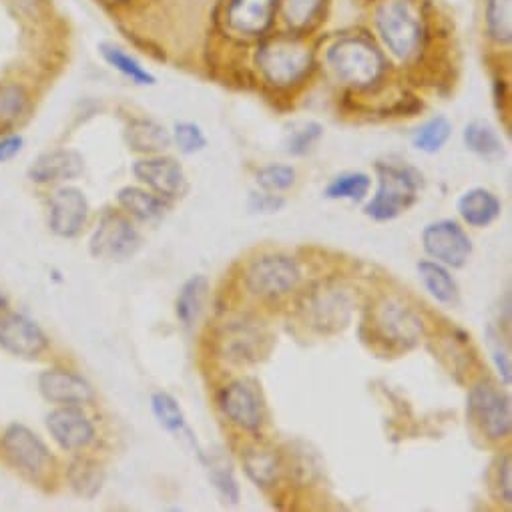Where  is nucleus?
Returning <instances> with one entry per match:
<instances>
[{"label": "nucleus", "instance_id": "obj_34", "mask_svg": "<svg viewBox=\"0 0 512 512\" xmlns=\"http://www.w3.org/2000/svg\"><path fill=\"white\" fill-rule=\"evenodd\" d=\"M370 187H372L370 175L362 171H348L334 177L326 187L324 195L328 199H346V201L358 203L366 199V195L370 193Z\"/></svg>", "mask_w": 512, "mask_h": 512}, {"label": "nucleus", "instance_id": "obj_39", "mask_svg": "<svg viewBox=\"0 0 512 512\" xmlns=\"http://www.w3.org/2000/svg\"><path fill=\"white\" fill-rule=\"evenodd\" d=\"M324 137V127L316 121H310V123H304L300 129H296L288 143H286V151L290 155H306L320 139Z\"/></svg>", "mask_w": 512, "mask_h": 512}, {"label": "nucleus", "instance_id": "obj_20", "mask_svg": "<svg viewBox=\"0 0 512 512\" xmlns=\"http://www.w3.org/2000/svg\"><path fill=\"white\" fill-rule=\"evenodd\" d=\"M328 9L330 0H280L278 19L288 33L310 35L326 21Z\"/></svg>", "mask_w": 512, "mask_h": 512}, {"label": "nucleus", "instance_id": "obj_12", "mask_svg": "<svg viewBox=\"0 0 512 512\" xmlns=\"http://www.w3.org/2000/svg\"><path fill=\"white\" fill-rule=\"evenodd\" d=\"M3 448L9 460L31 476L45 474L53 464V456L45 442L23 424H11L5 430Z\"/></svg>", "mask_w": 512, "mask_h": 512}, {"label": "nucleus", "instance_id": "obj_5", "mask_svg": "<svg viewBox=\"0 0 512 512\" xmlns=\"http://www.w3.org/2000/svg\"><path fill=\"white\" fill-rule=\"evenodd\" d=\"M280 0H221L217 9V27L239 43L262 41L278 21Z\"/></svg>", "mask_w": 512, "mask_h": 512}, {"label": "nucleus", "instance_id": "obj_42", "mask_svg": "<svg viewBox=\"0 0 512 512\" xmlns=\"http://www.w3.org/2000/svg\"><path fill=\"white\" fill-rule=\"evenodd\" d=\"M249 207L251 211H258V213H276L284 207V199L264 191V193H251L249 195Z\"/></svg>", "mask_w": 512, "mask_h": 512}, {"label": "nucleus", "instance_id": "obj_36", "mask_svg": "<svg viewBox=\"0 0 512 512\" xmlns=\"http://www.w3.org/2000/svg\"><path fill=\"white\" fill-rule=\"evenodd\" d=\"M205 460V458H203ZM205 466L209 470V480L215 486V490L231 504L239 500V484L235 480L231 464L223 456H211L205 460Z\"/></svg>", "mask_w": 512, "mask_h": 512}, {"label": "nucleus", "instance_id": "obj_6", "mask_svg": "<svg viewBox=\"0 0 512 512\" xmlns=\"http://www.w3.org/2000/svg\"><path fill=\"white\" fill-rule=\"evenodd\" d=\"M364 324L370 328V340L396 352L412 350L424 334L422 320L394 298L380 300Z\"/></svg>", "mask_w": 512, "mask_h": 512}, {"label": "nucleus", "instance_id": "obj_30", "mask_svg": "<svg viewBox=\"0 0 512 512\" xmlns=\"http://www.w3.org/2000/svg\"><path fill=\"white\" fill-rule=\"evenodd\" d=\"M117 201L129 215H133L141 221L159 219L165 211L163 199L151 191L141 189V187H131V185L123 187L117 193Z\"/></svg>", "mask_w": 512, "mask_h": 512}, {"label": "nucleus", "instance_id": "obj_44", "mask_svg": "<svg viewBox=\"0 0 512 512\" xmlns=\"http://www.w3.org/2000/svg\"><path fill=\"white\" fill-rule=\"evenodd\" d=\"M9 5L21 17H35L41 9V0H9Z\"/></svg>", "mask_w": 512, "mask_h": 512}, {"label": "nucleus", "instance_id": "obj_2", "mask_svg": "<svg viewBox=\"0 0 512 512\" xmlns=\"http://www.w3.org/2000/svg\"><path fill=\"white\" fill-rule=\"evenodd\" d=\"M253 65L270 89L290 91L304 85L316 71V51L308 43V35L286 31L258 41Z\"/></svg>", "mask_w": 512, "mask_h": 512}, {"label": "nucleus", "instance_id": "obj_11", "mask_svg": "<svg viewBox=\"0 0 512 512\" xmlns=\"http://www.w3.org/2000/svg\"><path fill=\"white\" fill-rule=\"evenodd\" d=\"M422 245L432 260L446 268H462L472 253L468 233L452 219L428 223L422 231Z\"/></svg>", "mask_w": 512, "mask_h": 512}, {"label": "nucleus", "instance_id": "obj_41", "mask_svg": "<svg viewBox=\"0 0 512 512\" xmlns=\"http://www.w3.org/2000/svg\"><path fill=\"white\" fill-rule=\"evenodd\" d=\"M510 476H512L510 454H504L496 466V488H498L500 500L506 504L512 502V478Z\"/></svg>", "mask_w": 512, "mask_h": 512}, {"label": "nucleus", "instance_id": "obj_16", "mask_svg": "<svg viewBox=\"0 0 512 512\" xmlns=\"http://www.w3.org/2000/svg\"><path fill=\"white\" fill-rule=\"evenodd\" d=\"M89 203L81 189L61 187L51 197V229L59 237H75L87 223Z\"/></svg>", "mask_w": 512, "mask_h": 512}, {"label": "nucleus", "instance_id": "obj_40", "mask_svg": "<svg viewBox=\"0 0 512 512\" xmlns=\"http://www.w3.org/2000/svg\"><path fill=\"white\" fill-rule=\"evenodd\" d=\"M488 340H490V354H492V362L498 370V374L502 376L504 384H510V354L508 348L504 346L500 336H494L492 330H488Z\"/></svg>", "mask_w": 512, "mask_h": 512}, {"label": "nucleus", "instance_id": "obj_35", "mask_svg": "<svg viewBox=\"0 0 512 512\" xmlns=\"http://www.w3.org/2000/svg\"><path fill=\"white\" fill-rule=\"evenodd\" d=\"M151 408H153V414L159 422L161 428H165L167 432H183L185 430V414L179 406V402L167 394V392H155L151 396Z\"/></svg>", "mask_w": 512, "mask_h": 512}, {"label": "nucleus", "instance_id": "obj_43", "mask_svg": "<svg viewBox=\"0 0 512 512\" xmlns=\"http://www.w3.org/2000/svg\"><path fill=\"white\" fill-rule=\"evenodd\" d=\"M25 139L21 135H7L0 139V163L11 161L15 155L21 153Z\"/></svg>", "mask_w": 512, "mask_h": 512}, {"label": "nucleus", "instance_id": "obj_10", "mask_svg": "<svg viewBox=\"0 0 512 512\" xmlns=\"http://www.w3.org/2000/svg\"><path fill=\"white\" fill-rule=\"evenodd\" d=\"M139 247H141L139 231L125 215L115 211L103 215V219L99 221L89 241L93 258L113 260V262H125L133 258Z\"/></svg>", "mask_w": 512, "mask_h": 512}, {"label": "nucleus", "instance_id": "obj_15", "mask_svg": "<svg viewBox=\"0 0 512 512\" xmlns=\"http://www.w3.org/2000/svg\"><path fill=\"white\" fill-rule=\"evenodd\" d=\"M262 324V322H260ZM258 322H231L225 326L223 336L219 338L225 358L237 364H249V362H258L262 354L268 352V332L260 326Z\"/></svg>", "mask_w": 512, "mask_h": 512}, {"label": "nucleus", "instance_id": "obj_21", "mask_svg": "<svg viewBox=\"0 0 512 512\" xmlns=\"http://www.w3.org/2000/svg\"><path fill=\"white\" fill-rule=\"evenodd\" d=\"M85 169L83 157L73 149H55L43 153L29 169V177L35 183H55L77 179Z\"/></svg>", "mask_w": 512, "mask_h": 512}, {"label": "nucleus", "instance_id": "obj_8", "mask_svg": "<svg viewBox=\"0 0 512 512\" xmlns=\"http://www.w3.org/2000/svg\"><path fill=\"white\" fill-rule=\"evenodd\" d=\"M223 416L245 432L260 430L266 422V398L262 386L251 378H239L221 388L217 396Z\"/></svg>", "mask_w": 512, "mask_h": 512}, {"label": "nucleus", "instance_id": "obj_31", "mask_svg": "<svg viewBox=\"0 0 512 512\" xmlns=\"http://www.w3.org/2000/svg\"><path fill=\"white\" fill-rule=\"evenodd\" d=\"M67 478H69V484L71 488L83 496V498H95L101 488H103V482H105V470L99 462L91 460V458H75L69 466V472H67Z\"/></svg>", "mask_w": 512, "mask_h": 512}, {"label": "nucleus", "instance_id": "obj_22", "mask_svg": "<svg viewBox=\"0 0 512 512\" xmlns=\"http://www.w3.org/2000/svg\"><path fill=\"white\" fill-rule=\"evenodd\" d=\"M456 209L462 221L468 223L470 227H486L494 219H498L502 211V203L492 191L484 187H474V189H468L464 195H460Z\"/></svg>", "mask_w": 512, "mask_h": 512}, {"label": "nucleus", "instance_id": "obj_24", "mask_svg": "<svg viewBox=\"0 0 512 512\" xmlns=\"http://www.w3.org/2000/svg\"><path fill=\"white\" fill-rule=\"evenodd\" d=\"M241 462L249 480L262 488L274 486L280 478V470H282L280 458L274 450L266 446L245 448V452H241Z\"/></svg>", "mask_w": 512, "mask_h": 512}, {"label": "nucleus", "instance_id": "obj_45", "mask_svg": "<svg viewBox=\"0 0 512 512\" xmlns=\"http://www.w3.org/2000/svg\"><path fill=\"white\" fill-rule=\"evenodd\" d=\"M3 302H5V298H3V294H0V306H3Z\"/></svg>", "mask_w": 512, "mask_h": 512}, {"label": "nucleus", "instance_id": "obj_1", "mask_svg": "<svg viewBox=\"0 0 512 512\" xmlns=\"http://www.w3.org/2000/svg\"><path fill=\"white\" fill-rule=\"evenodd\" d=\"M374 31L388 55L402 63H418L432 39V17L426 0H374Z\"/></svg>", "mask_w": 512, "mask_h": 512}, {"label": "nucleus", "instance_id": "obj_33", "mask_svg": "<svg viewBox=\"0 0 512 512\" xmlns=\"http://www.w3.org/2000/svg\"><path fill=\"white\" fill-rule=\"evenodd\" d=\"M29 111V93L19 83H0V129L15 127Z\"/></svg>", "mask_w": 512, "mask_h": 512}, {"label": "nucleus", "instance_id": "obj_25", "mask_svg": "<svg viewBox=\"0 0 512 512\" xmlns=\"http://www.w3.org/2000/svg\"><path fill=\"white\" fill-rule=\"evenodd\" d=\"M418 276H420V282L426 288V292L436 302H440L444 306H454L458 302V284L450 276L446 266H442L438 262L424 260L418 264Z\"/></svg>", "mask_w": 512, "mask_h": 512}, {"label": "nucleus", "instance_id": "obj_32", "mask_svg": "<svg viewBox=\"0 0 512 512\" xmlns=\"http://www.w3.org/2000/svg\"><path fill=\"white\" fill-rule=\"evenodd\" d=\"M452 131H454V127L448 117L434 115L414 129L412 145H414V149H418L426 155H434L446 147V143L452 137Z\"/></svg>", "mask_w": 512, "mask_h": 512}, {"label": "nucleus", "instance_id": "obj_7", "mask_svg": "<svg viewBox=\"0 0 512 512\" xmlns=\"http://www.w3.org/2000/svg\"><path fill=\"white\" fill-rule=\"evenodd\" d=\"M466 412L472 424L488 440H504L512 430L510 396L488 380H480L468 392Z\"/></svg>", "mask_w": 512, "mask_h": 512}, {"label": "nucleus", "instance_id": "obj_4", "mask_svg": "<svg viewBox=\"0 0 512 512\" xmlns=\"http://www.w3.org/2000/svg\"><path fill=\"white\" fill-rule=\"evenodd\" d=\"M378 189L372 201L366 203L364 213L374 221H390L410 209L418 197L422 175L406 165L392 161L376 163Z\"/></svg>", "mask_w": 512, "mask_h": 512}, {"label": "nucleus", "instance_id": "obj_27", "mask_svg": "<svg viewBox=\"0 0 512 512\" xmlns=\"http://www.w3.org/2000/svg\"><path fill=\"white\" fill-rule=\"evenodd\" d=\"M209 292V280L205 276H191L183 288L179 290V296L175 300V316L183 326H191L197 322L205 300Z\"/></svg>", "mask_w": 512, "mask_h": 512}, {"label": "nucleus", "instance_id": "obj_13", "mask_svg": "<svg viewBox=\"0 0 512 512\" xmlns=\"http://www.w3.org/2000/svg\"><path fill=\"white\" fill-rule=\"evenodd\" d=\"M49 340L45 332L27 316L5 312L0 314V348L13 356L35 358L47 350Z\"/></svg>", "mask_w": 512, "mask_h": 512}, {"label": "nucleus", "instance_id": "obj_26", "mask_svg": "<svg viewBox=\"0 0 512 512\" xmlns=\"http://www.w3.org/2000/svg\"><path fill=\"white\" fill-rule=\"evenodd\" d=\"M484 31L496 47L512 43V0H484Z\"/></svg>", "mask_w": 512, "mask_h": 512}, {"label": "nucleus", "instance_id": "obj_19", "mask_svg": "<svg viewBox=\"0 0 512 512\" xmlns=\"http://www.w3.org/2000/svg\"><path fill=\"white\" fill-rule=\"evenodd\" d=\"M306 312L312 318V326L322 332H334L348 324L352 314V304L346 292L334 288L314 290L310 302L306 304Z\"/></svg>", "mask_w": 512, "mask_h": 512}, {"label": "nucleus", "instance_id": "obj_3", "mask_svg": "<svg viewBox=\"0 0 512 512\" xmlns=\"http://www.w3.org/2000/svg\"><path fill=\"white\" fill-rule=\"evenodd\" d=\"M326 67L332 77L350 91H370L388 73L382 47L366 33H342L326 47Z\"/></svg>", "mask_w": 512, "mask_h": 512}, {"label": "nucleus", "instance_id": "obj_37", "mask_svg": "<svg viewBox=\"0 0 512 512\" xmlns=\"http://www.w3.org/2000/svg\"><path fill=\"white\" fill-rule=\"evenodd\" d=\"M171 141H175L177 149L185 155H195L207 147V137H205L203 129L193 121L175 123Z\"/></svg>", "mask_w": 512, "mask_h": 512}, {"label": "nucleus", "instance_id": "obj_14", "mask_svg": "<svg viewBox=\"0 0 512 512\" xmlns=\"http://www.w3.org/2000/svg\"><path fill=\"white\" fill-rule=\"evenodd\" d=\"M133 173L141 183L149 185L157 195L165 199L181 197L187 189L185 171L181 163L173 157L155 155L141 159L133 165Z\"/></svg>", "mask_w": 512, "mask_h": 512}, {"label": "nucleus", "instance_id": "obj_18", "mask_svg": "<svg viewBox=\"0 0 512 512\" xmlns=\"http://www.w3.org/2000/svg\"><path fill=\"white\" fill-rule=\"evenodd\" d=\"M39 390L49 402L63 406H83L95 398L91 384L69 370H45L39 376Z\"/></svg>", "mask_w": 512, "mask_h": 512}, {"label": "nucleus", "instance_id": "obj_23", "mask_svg": "<svg viewBox=\"0 0 512 512\" xmlns=\"http://www.w3.org/2000/svg\"><path fill=\"white\" fill-rule=\"evenodd\" d=\"M125 139L133 151L145 155H157L171 145V133L153 119H131Z\"/></svg>", "mask_w": 512, "mask_h": 512}, {"label": "nucleus", "instance_id": "obj_28", "mask_svg": "<svg viewBox=\"0 0 512 512\" xmlns=\"http://www.w3.org/2000/svg\"><path fill=\"white\" fill-rule=\"evenodd\" d=\"M462 139L466 149L478 157H484L490 161L502 157V147H504L502 139L488 121H482V119L470 121L462 131Z\"/></svg>", "mask_w": 512, "mask_h": 512}, {"label": "nucleus", "instance_id": "obj_29", "mask_svg": "<svg viewBox=\"0 0 512 512\" xmlns=\"http://www.w3.org/2000/svg\"><path fill=\"white\" fill-rule=\"evenodd\" d=\"M99 53L105 59L109 67H113L117 73L127 77L131 83L141 85V87H151L155 85L153 73H149L133 55H129L125 49L113 45V43H101Z\"/></svg>", "mask_w": 512, "mask_h": 512}, {"label": "nucleus", "instance_id": "obj_17", "mask_svg": "<svg viewBox=\"0 0 512 512\" xmlns=\"http://www.w3.org/2000/svg\"><path fill=\"white\" fill-rule=\"evenodd\" d=\"M47 428L63 450H83L95 438V426L77 406H63L47 416Z\"/></svg>", "mask_w": 512, "mask_h": 512}, {"label": "nucleus", "instance_id": "obj_9", "mask_svg": "<svg viewBox=\"0 0 512 512\" xmlns=\"http://www.w3.org/2000/svg\"><path fill=\"white\" fill-rule=\"evenodd\" d=\"M300 268L288 255H264L245 272V288L258 298L276 300L288 296L300 282Z\"/></svg>", "mask_w": 512, "mask_h": 512}, {"label": "nucleus", "instance_id": "obj_38", "mask_svg": "<svg viewBox=\"0 0 512 512\" xmlns=\"http://www.w3.org/2000/svg\"><path fill=\"white\" fill-rule=\"evenodd\" d=\"M258 183L264 191L280 193L296 183V169L290 165H268L258 171Z\"/></svg>", "mask_w": 512, "mask_h": 512}]
</instances>
